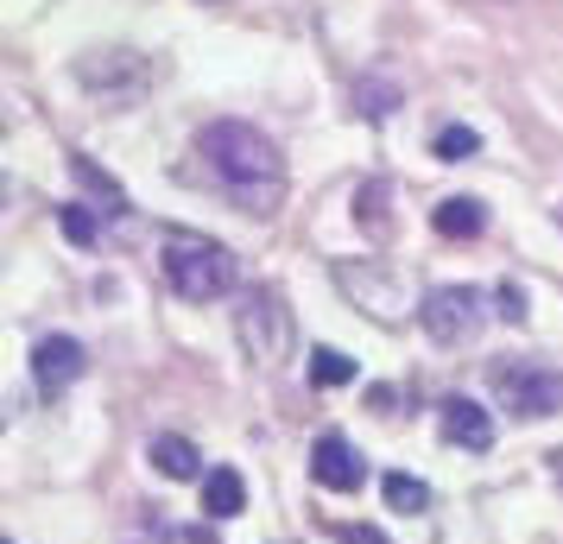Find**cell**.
Segmentation results:
<instances>
[{
    "mask_svg": "<svg viewBox=\"0 0 563 544\" xmlns=\"http://www.w3.org/2000/svg\"><path fill=\"white\" fill-rule=\"evenodd\" d=\"M197 158H203L209 184L247 215H279L285 203V153L254 127V121H209L197 133Z\"/></svg>",
    "mask_w": 563,
    "mask_h": 544,
    "instance_id": "cell-1",
    "label": "cell"
},
{
    "mask_svg": "<svg viewBox=\"0 0 563 544\" xmlns=\"http://www.w3.org/2000/svg\"><path fill=\"white\" fill-rule=\"evenodd\" d=\"M165 279L184 304H209V298H229L241 286V259L222 247V241H203V234H172L165 241Z\"/></svg>",
    "mask_w": 563,
    "mask_h": 544,
    "instance_id": "cell-2",
    "label": "cell"
},
{
    "mask_svg": "<svg viewBox=\"0 0 563 544\" xmlns=\"http://www.w3.org/2000/svg\"><path fill=\"white\" fill-rule=\"evenodd\" d=\"M234 336H241V348H247V362H254V367L279 374V367L291 362V348H298V323H291V304H285V291H279V286L241 291Z\"/></svg>",
    "mask_w": 563,
    "mask_h": 544,
    "instance_id": "cell-3",
    "label": "cell"
},
{
    "mask_svg": "<svg viewBox=\"0 0 563 544\" xmlns=\"http://www.w3.org/2000/svg\"><path fill=\"white\" fill-rule=\"evenodd\" d=\"M487 387L500 399V412L526 418V424L563 412V374H551V367H538V362H494L487 367Z\"/></svg>",
    "mask_w": 563,
    "mask_h": 544,
    "instance_id": "cell-4",
    "label": "cell"
},
{
    "mask_svg": "<svg viewBox=\"0 0 563 544\" xmlns=\"http://www.w3.org/2000/svg\"><path fill=\"white\" fill-rule=\"evenodd\" d=\"M418 323H424V336H431L437 348H468L487 323L482 291L475 286H431L418 298Z\"/></svg>",
    "mask_w": 563,
    "mask_h": 544,
    "instance_id": "cell-5",
    "label": "cell"
},
{
    "mask_svg": "<svg viewBox=\"0 0 563 544\" xmlns=\"http://www.w3.org/2000/svg\"><path fill=\"white\" fill-rule=\"evenodd\" d=\"M77 77H82V89H96L102 102H133V96L158 77V64L146 52H89L77 64Z\"/></svg>",
    "mask_w": 563,
    "mask_h": 544,
    "instance_id": "cell-6",
    "label": "cell"
},
{
    "mask_svg": "<svg viewBox=\"0 0 563 544\" xmlns=\"http://www.w3.org/2000/svg\"><path fill=\"white\" fill-rule=\"evenodd\" d=\"M335 286L342 291H355L361 304H367V317H380V323H399L406 317V291H399V279L386 273V266H374V259H342L335 266Z\"/></svg>",
    "mask_w": 563,
    "mask_h": 544,
    "instance_id": "cell-7",
    "label": "cell"
},
{
    "mask_svg": "<svg viewBox=\"0 0 563 544\" xmlns=\"http://www.w3.org/2000/svg\"><path fill=\"white\" fill-rule=\"evenodd\" d=\"M310 475H317V488H330V493H355L367 481V463H361V449L342 431H323L310 443Z\"/></svg>",
    "mask_w": 563,
    "mask_h": 544,
    "instance_id": "cell-8",
    "label": "cell"
},
{
    "mask_svg": "<svg viewBox=\"0 0 563 544\" xmlns=\"http://www.w3.org/2000/svg\"><path fill=\"white\" fill-rule=\"evenodd\" d=\"M82 367H89V355H82L77 336H45L38 348H32V380H38V392H45V399H57V392L77 387Z\"/></svg>",
    "mask_w": 563,
    "mask_h": 544,
    "instance_id": "cell-9",
    "label": "cell"
},
{
    "mask_svg": "<svg viewBox=\"0 0 563 544\" xmlns=\"http://www.w3.org/2000/svg\"><path fill=\"white\" fill-rule=\"evenodd\" d=\"M443 437L456 443V449H475V456H482V449H494V418H487L475 399H450V406H443Z\"/></svg>",
    "mask_w": 563,
    "mask_h": 544,
    "instance_id": "cell-10",
    "label": "cell"
},
{
    "mask_svg": "<svg viewBox=\"0 0 563 544\" xmlns=\"http://www.w3.org/2000/svg\"><path fill=\"white\" fill-rule=\"evenodd\" d=\"M146 456H153V468H158V475H172V481H197V475H203L197 443H190V437H172V431L146 443Z\"/></svg>",
    "mask_w": 563,
    "mask_h": 544,
    "instance_id": "cell-11",
    "label": "cell"
},
{
    "mask_svg": "<svg viewBox=\"0 0 563 544\" xmlns=\"http://www.w3.org/2000/svg\"><path fill=\"white\" fill-rule=\"evenodd\" d=\"M431 222H437V234L475 241V234L487 229V209H482V197H443V203L431 209Z\"/></svg>",
    "mask_w": 563,
    "mask_h": 544,
    "instance_id": "cell-12",
    "label": "cell"
},
{
    "mask_svg": "<svg viewBox=\"0 0 563 544\" xmlns=\"http://www.w3.org/2000/svg\"><path fill=\"white\" fill-rule=\"evenodd\" d=\"M241 500H247V481H241L229 463L203 475V513L209 519H234V513H241Z\"/></svg>",
    "mask_w": 563,
    "mask_h": 544,
    "instance_id": "cell-13",
    "label": "cell"
},
{
    "mask_svg": "<svg viewBox=\"0 0 563 544\" xmlns=\"http://www.w3.org/2000/svg\"><path fill=\"white\" fill-rule=\"evenodd\" d=\"M380 493H386L393 513H424V507H431V488H424L418 475H406V468H393V475L380 481Z\"/></svg>",
    "mask_w": 563,
    "mask_h": 544,
    "instance_id": "cell-14",
    "label": "cell"
},
{
    "mask_svg": "<svg viewBox=\"0 0 563 544\" xmlns=\"http://www.w3.org/2000/svg\"><path fill=\"white\" fill-rule=\"evenodd\" d=\"M70 171H77V184L82 190H89V197H102L108 203V215H114V222H121V215H128V197H121V190H114V178H108V171H96V165H89V158H70Z\"/></svg>",
    "mask_w": 563,
    "mask_h": 544,
    "instance_id": "cell-15",
    "label": "cell"
},
{
    "mask_svg": "<svg viewBox=\"0 0 563 544\" xmlns=\"http://www.w3.org/2000/svg\"><path fill=\"white\" fill-rule=\"evenodd\" d=\"M310 380L317 387H349L355 380V362L342 348H310Z\"/></svg>",
    "mask_w": 563,
    "mask_h": 544,
    "instance_id": "cell-16",
    "label": "cell"
},
{
    "mask_svg": "<svg viewBox=\"0 0 563 544\" xmlns=\"http://www.w3.org/2000/svg\"><path fill=\"white\" fill-rule=\"evenodd\" d=\"M399 108V89L393 82H355V114L361 121H386Z\"/></svg>",
    "mask_w": 563,
    "mask_h": 544,
    "instance_id": "cell-17",
    "label": "cell"
},
{
    "mask_svg": "<svg viewBox=\"0 0 563 544\" xmlns=\"http://www.w3.org/2000/svg\"><path fill=\"white\" fill-rule=\"evenodd\" d=\"M475 146H482V133H475V127H443V133L431 140V153L450 158V165H456V158H468Z\"/></svg>",
    "mask_w": 563,
    "mask_h": 544,
    "instance_id": "cell-18",
    "label": "cell"
},
{
    "mask_svg": "<svg viewBox=\"0 0 563 544\" xmlns=\"http://www.w3.org/2000/svg\"><path fill=\"white\" fill-rule=\"evenodd\" d=\"M57 222H64V234H70L77 247H89V241L102 234V222H96V215H89L82 203H64V209H57Z\"/></svg>",
    "mask_w": 563,
    "mask_h": 544,
    "instance_id": "cell-19",
    "label": "cell"
},
{
    "mask_svg": "<svg viewBox=\"0 0 563 544\" xmlns=\"http://www.w3.org/2000/svg\"><path fill=\"white\" fill-rule=\"evenodd\" d=\"M494 304H500V317H507V323H526V317H532V311H526V291L507 286V279L494 286Z\"/></svg>",
    "mask_w": 563,
    "mask_h": 544,
    "instance_id": "cell-20",
    "label": "cell"
},
{
    "mask_svg": "<svg viewBox=\"0 0 563 544\" xmlns=\"http://www.w3.org/2000/svg\"><path fill=\"white\" fill-rule=\"evenodd\" d=\"M544 468H551V481H563V449H551V456H544Z\"/></svg>",
    "mask_w": 563,
    "mask_h": 544,
    "instance_id": "cell-21",
    "label": "cell"
},
{
    "mask_svg": "<svg viewBox=\"0 0 563 544\" xmlns=\"http://www.w3.org/2000/svg\"><path fill=\"white\" fill-rule=\"evenodd\" d=\"M558 229H563V203H558Z\"/></svg>",
    "mask_w": 563,
    "mask_h": 544,
    "instance_id": "cell-22",
    "label": "cell"
}]
</instances>
